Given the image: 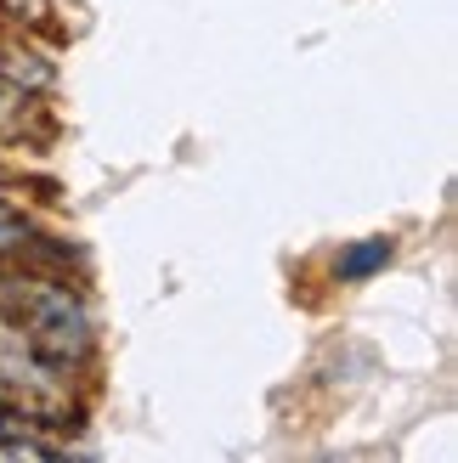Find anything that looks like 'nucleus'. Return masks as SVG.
I'll return each instance as SVG.
<instances>
[{
    "label": "nucleus",
    "mask_w": 458,
    "mask_h": 463,
    "mask_svg": "<svg viewBox=\"0 0 458 463\" xmlns=\"http://www.w3.org/2000/svg\"><path fill=\"white\" fill-rule=\"evenodd\" d=\"M23 238V221L12 215V210H0V249H6V243H17Z\"/></svg>",
    "instance_id": "obj_3"
},
{
    "label": "nucleus",
    "mask_w": 458,
    "mask_h": 463,
    "mask_svg": "<svg viewBox=\"0 0 458 463\" xmlns=\"http://www.w3.org/2000/svg\"><path fill=\"white\" fill-rule=\"evenodd\" d=\"M23 328H29V345L40 356H57V362H68V356H80L85 351V317H80V306L68 294H34L29 306H23Z\"/></svg>",
    "instance_id": "obj_1"
},
{
    "label": "nucleus",
    "mask_w": 458,
    "mask_h": 463,
    "mask_svg": "<svg viewBox=\"0 0 458 463\" xmlns=\"http://www.w3.org/2000/svg\"><path fill=\"white\" fill-rule=\"evenodd\" d=\"M379 260H385V243H374V249H362V254H351V260L339 266V271H368V266H379Z\"/></svg>",
    "instance_id": "obj_2"
}]
</instances>
